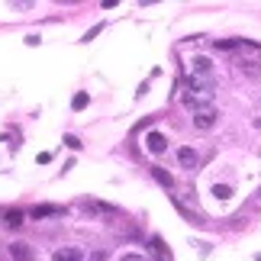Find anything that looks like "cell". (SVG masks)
I'll list each match as a JSON object with an SVG mask.
<instances>
[{
	"instance_id": "1",
	"label": "cell",
	"mask_w": 261,
	"mask_h": 261,
	"mask_svg": "<svg viewBox=\"0 0 261 261\" xmlns=\"http://www.w3.org/2000/svg\"><path fill=\"white\" fill-rule=\"evenodd\" d=\"M213 123H216V110H213V107L194 110V126H197V129H210Z\"/></svg>"
},
{
	"instance_id": "2",
	"label": "cell",
	"mask_w": 261,
	"mask_h": 261,
	"mask_svg": "<svg viewBox=\"0 0 261 261\" xmlns=\"http://www.w3.org/2000/svg\"><path fill=\"white\" fill-rule=\"evenodd\" d=\"M145 148H148L152 155H162L165 148H168V139H165L162 133H148V136H145Z\"/></svg>"
},
{
	"instance_id": "3",
	"label": "cell",
	"mask_w": 261,
	"mask_h": 261,
	"mask_svg": "<svg viewBox=\"0 0 261 261\" xmlns=\"http://www.w3.org/2000/svg\"><path fill=\"white\" fill-rule=\"evenodd\" d=\"M10 255H13V261H33V248L26 242H13L10 245Z\"/></svg>"
},
{
	"instance_id": "4",
	"label": "cell",
	"mask_w": 261,
	"mask_h": 261,
	"mask_svg": "<svg viewBox=\"0 0 261 261\" xmlns=\"http://www.w3.org/2000/svg\"><path fill=\"white\" fill-rule=\"evenodd\" d=\"M177 162L180 165H184V168H197V152H194V148H177Z\"/></svg>"
},
{
	"instance_id": "5",
	"label": "cell",
	"mask_w": 261,
	"mask_h": 261,
	"mask_svg": "<svg viewBox=\"0 0 261 261\" xmlns=\"http://www.w3.org/2000/svg\"><path fill=\"white\" fill-rule=\"evenodd\" d=\"M190 68H194V74H203V77H210V71H213L210 58H203V55H197L194 62H190Z\"/></svg>"
},
{
	"instance_id": "6",
	"label": "cell",
	"mask_w": 261,
	"mask_h": 261,
	"mask_svg": "<svg viewBox=\"0 0 261 261\" xmlns=\"http://www.w3.org/2000/svg\"><path fill=\"white\" fill-rule=\"evenodd\" d=\"M152 177H155V180H158V184H162L165 190H171V187H174V177L168 174L165 168H152Z\"/></svg>"
},
{
	"instance_id": "7",
	"label": "cell",
	"mask_w": 261,
	"mask_h": 261,
	"mask_svg": "<svg viewBox=\"0 0 261 261\" xmlns=\"http://www.w3.org/2000/svg\"><path fill=\"white\" fill-rule=\"evenodd\" d=\"M55 261H81V252H77V248H58Z\"/></svg>"
},
{
	"instance_id": "8",
	"label": "cell",
	"mask_w": 261,
	"mask_h": 261,
	"mask_svg": "<svg viewBox=\"0 0 261 261\" xmlns=\"http://www.w3.org/2000/svg\"><path fill=\"white\" fill-rule=\"evenodd\" d=\"M55 213H62V206H36L33 210V219H42V216H55Z\"/></svg>"
},
{
	"instance_id": "9",
	"label": "cell",
	"mask_w": 261,
	"mask_h": 261,
	"mask_svg": "<svg viewBox=\"0 0 261 261\" xmlns=\"http://www.w3.org/2000/svg\"><path fill=\"white\" fill-rule=\"evenodd\" d=\"M4 219H7V226H13V229H16V226H23V213H19V210H7V216H4Z\"/></svg>"
},
{
	"instance_id": "10",
	"label": "cell",
	"mask_w": 261,
	"mask_h": 261,
	"mask_svg": "<svg viewBox=\"0 0 261 261\" xmlns=\"http://www.w3.org/2000/svg\"><path fill=\"white\" fill-rule=\"evenodd\" d=\"M213 197L216 200H229V197H232V187H229V184H216L213 187Z\"/></svg>"
},
{
	"instance_id": "11",
	"label": "cell",
	"mask_w": 261,
	"mask_h": 261,
	"mask_svg": "<svg viewBox=\"0 0 261 261\" xmlns=\"http://www.w3.org/2000/svg\"><path fill=\"white\" fill-rule=\"evenodd\" d=\"M152 248H155V255L162 258V261H168V248H165V242H162V239H158V236L152 239Z\"/></svg>"
},
{
	"instance_id": "12",
	"label": "cell",
	"mask_w": 261,
	"mask_h": 261,
	"mask_svg": "<svg viewBox=\"0 0 261 261\" xmlns=\"http://www.w3.org/2000/svg\"><path fill=\"white\" fill-rule=\"evenodd\" d=\"M87 100H90V97L84 94V90H81V94H74V100H71V110H84V107H87Z\"/></svg>"
},
{
	"instance_id": "13",
	"label": "cell",
	"mask_w": 261,
	"mask_h": 261,
	"mask_svg": "<svg viewBox=\"0 0 261 261\" xmlns=\"http://www.w3.org/2000/svg\"><path fill=\"white\" fill-rule=\"evenodd\" d=\"M65 145H68V148H81V142H77L74 136H65Z\"/></svg>"
},
{
	"instance_id": "14",
	"label": "cell",
	"mask_w": 261,
	"mask_h": 261,
	"mask_svg": "<svg viewBox=\"0 0 261 261\" xmlns=\"http://www.w3.org/2000/svg\"><path fill=\"white\" fill-rule=\"evenodd\" d=\"M119 261H145V258H142V255H136V252H129V255H123Z\"/></svg>"
},
{
	"instance_id": "15",
	"label": "cell",
	"mask_w": 261,
	"mask_h": 261,
	"mask_svg": "<svg viewBox=\"0 0 261 261\" xmlns=\"http://www.w3.org/2000/svg\"><path fill=\"white\" fill-rule=\"evenodd\" d=\"M255 261H261V255H258V258H255Z\"/></svg>"
}]
</instances>
